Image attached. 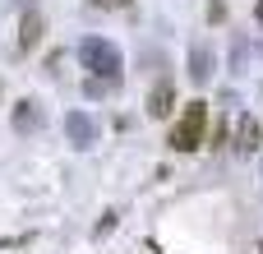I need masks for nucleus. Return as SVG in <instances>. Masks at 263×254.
I'll list each match as a JSON object with an SVG mask.
<instances>
[{"label":"nucleus","instance_id":"1","mask_svg":"<svg viewBox=\"0 0 263 254\" xmlns=\"http://www.w3.org/2000/svg\"><path fill=\"white\" fill-rule=\"evenodd\" d=\"M79 60H83V69H88L92 79H102V83H120L125 60H120V46H116V42H106V37H88V42L79 46Z\"/></svg>","mask_w":263,"mask_h":254},{"label":"nucleus","instance_id":"2","mask_svg":"<svg viewBox=\"0 0 263 254\" xmlns=\"http://www.w3.org/2000/svg\"><path fill=\"white\" fill-rule=\"evenodd\" d=\"M203 130H208V102H190L185 111H180V120L171 125V148L176 153H194L199 143H203Z\"/></svg>","mask_w":263,"mask_h":254},{"label":"nucleus","instance_id":"3","mask_svg":"<svg viewBox=\"0 0 263 254\" xmlns=\"http://www.w3.org/2000/svg\"><path fill=\"white\" fill-rule=\"evenodd\" d=\"M65 134L74 148H92L97 143V120L88 111H65Z\"/></svg>","mask_w":263,"mask_h":254},{"label":"nucleus","instance_id":"4","mask_svg":"<svg viewBox=\"0 0 263 254\" xmlns=\"http://www.w3.org/2000/svg\"><path fill=\"white\" fill-rule=\"evenodd\" d=\"M213 65H217V60H213V46H208V42H194V46H190V79H194L199 88L213 79Z\"/></svg>","mask_w":263,"mask_h":254},{"label":"nucleus","instance_id":"5","mask_svg":"<svg viewBox=\"0 0 263 254\" xmlns=\"http://www.w3.org/2000/svg\"><path fill=\"white\" fill-rule=\"evenodd\" d=\"M171 111H176V83L162 79V83L148 93V116H153V120H166Z\"/></svg>","mask_w":263,"mask_h":254},{"label":"nucleus","instance_id":"6","mask_svg":"<svg viewBox=\"0 0 263 254\" xmlns=\"http://www.w3.org/2000/svg\"><path fill=\"white\" fill-rule=\"evenodd\" d=\"M42 37H46V23H42V14H37V9H28V14H23V23H18V46H23V51H37V46H42Z\"/></svg>","mask_w":263,"mask_h":254},{"label":"nucleus","instance_id":"7","mask_svg":"<svg viewBox=\"0 0 263 254\" xmlns=\"http://www.w3.org/2000/svg\"><path fill=\"white\" fill-rule=\"evenodd\" d=\"M14 130H18V134H37V130H42V102L23 97V102L14 106Z\"/></svg>","mask_w":263,"mask_h":254},{"label":"nucleus","instance_id":"8","mask_svg":"<svg viewBox=\"0 0 263 254\" xmlns=\"http://www.w3.org/2000/svg\"><path fill=\"white\" fill-rule=\"evenodd\" d=\"M259 120L254 116H240V125H236V153L240 157H250V153H259Z\"/></svg>","mask_w":263,"mask_h":254},{"label":"nucleus","instance_id":"9","mask_svg":"<svg viewBox=\"0 0 263 254\" xmlns=\"http://www.w3.org/2000/svg\"><path fill=\"white\" fill-rule=\"evenodd\" d=\"M116 217H120V213H102V222L92 227V241H102V236H111V231H116Z\"/></svg>","mask_w":263,"mask_h":254},{"label":"nucleus","instance_id":"10","mask_svg":"<svg viewBox=\"0 0 263 254\" xmlns=\"http://www.w3.org/2000/svg\"><path fill=\"white\" fill-rule=\"evenodd\" d=\"M227 19V5L222 0H208V23H222Z\"/></svg>","mask_w":263,"mask_h":254},{"label":"nucleus","instance_id":"11","mask_svg":"<svg viewBox=\"0 0 263 254\" xmlns=\"http://www.w3.org/2000/svg\"><path fill=\"white\" fill-rule=\"evenodd\" d=\"M88 5H97V9H125L129 0H88Z\"/></svg>","mask_w":263,"mask_h":254},{"label":"nucleus","instance_id":"12","mask_svg":"<svg viewBox=\"0 0 263 254\" xmlns=\"http://www.w3.org/2000/svg\"><path fill=\"white\" fill-rule=\"evenodd\" d=\"M254 19H259V23H263V0H259V5H254Z\"/></svg>","mask_w":263,"mask_h":254},{"label":"nucleus","instance_id":"13","mask_svg":"<svg viewBox=\"0 0 263 254\" xmlns=\"http://www.w3.org/2000/svg\"><path fill=\"white\" fill-rule=\"evenodd\" d=\"M259 254H263V250H259Z\"/></svg>","mask_w":263,"mask_h":254}]
</instances>
